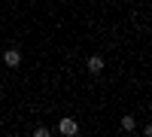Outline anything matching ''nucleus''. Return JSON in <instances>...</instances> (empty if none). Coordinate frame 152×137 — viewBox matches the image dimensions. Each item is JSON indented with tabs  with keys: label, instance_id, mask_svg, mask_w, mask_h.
<instances>
[{
	"label": "nucleus",
	"instance_id": "nucleus-1",
	"mask_svg": "<svg viewBox=\"0 0 152 137\" xmlns=\"http://www.w3.org/2000/svg\"><path fill=\"white\" fill-rule=\"evenodd\" d=\"M3 64L6 67H18L21 64V52H18V49H6V52H3Z\"/></svg>",
	"mask_w": 152,
	"mask_h": 137
},
{
	"label": "nucleus",
	"instance_id": "nucleus-2",
	"mask_svg": "<svg viewBox=\"0 0 152 137\" xmlns=\"http://www.w3.org/2000/svg\"><path fill=\"white\" fill-rule=\"evenodd\" d=\"M58 131H61V134H67V137H73L76 131H79V125H76L73 119H61V122H58Z\"/></svg>",
	"mask_w": 152,
	"mask_h": 137
},
{
	"label": "nucleus",
	"instance_id": "nucleus-3",
	"mask_svg": "<svg viewBox=\"0 0 152 137\" xmlns=\"http://www.w3.org/2000/svg\"><path fill=\"white\" fill-rule=\"evenodd\" d=\"M85 67L91 70V73H100V70H104V58H100V55H91V58L85 61Z\"/></svg>",
	"mask_w": 152,
	"mask_h": 137
},
{
	"label": "nucleus",
	"instance_id": "nucleus-4",
	"mask_svg": "<svg viewBox=\"0 0 152 137\" xmlns=\"http://www.w3.org/2000/svg\"><path fill=\"white\" fill-rule=\"evenodd\" d=\"M122 128H125V131H134V116H125V119H122Z\"/></svg>",
	"mask_w": 152,
	"mask_h": 137
}]
</instances>
